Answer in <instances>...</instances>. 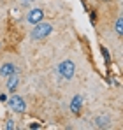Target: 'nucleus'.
<instances>
[{
    "label": "nucleus",
    "instance_id": "obj_5",
    "mask_svg": "<svg viewBox=\"0 0 123 130\" xmlns=\"http://www.w3.org/2000/svg\"><path fill=\"white\" fill-rule=\"evenodd\" d=\"M11 74H16V67L12 63H4L0 67V76H11Z\"/></svg>",
    "mask_w": 123,
    "mask_h": 130
},
{
    "label": "nucleus",
    "instance_id": "obj_6",
    "mask_svg": "<svg viewBox=\"0 0 123 130\" xmlns=\"http://www.w3.org/2000/svg\"><path fill=\"white\" fill-rule=\"evenodd\" d=\"M83 106V97L81 95H76L74 99H72V102H70V109H72V112H79V109H81Z\"/></svg>",
    "mask_w": 123,
    "mask_h": 130
},
{
    "label": "nucleus",
    "instance_id": "obj_8",
    "mask_svg": "<svg viewBox=\"0 0 123 130\" xmlns=\"http://www.w3.org/2000/svg\"><path fill=\"white\" fill-rule=\"evenodd\" d=\"M116 32H118V35H123V21L121 20L116 21Z\"/></svg>",
    "mask_w": 123,
    "mask_h": 130
},
{
    "label": "nucleus",
    "instance_id": "obj_1",
    "mask_svg": "<svg viewBox=\"0 0 123 130\" xmlns=\"http://www.w3.org/2000/svg\"><path fill=\"white\" fill-rule=\"evenodd\" d=\"M51 30H53V26L49 25V23H37L35 25V28H34V32H32V39H35V41H41V39H46L49 34H51Z\"/></svg>",
    "mask_w": 123,
    "mask_h": 130
},
{
    "label": "nucleus",
    "instance_id": "obj_4",
    "mask_svg": "<svg viewBox=\"0 0 123 130\" xmlns=\"http://www.w3.org/2000/svg\"><path fill=\"white\" fill-rule=\"evenodd\" d=\"M42 16H44L42 9H32V11H30V14H28V23L37 25V23L42 20Z\"/></svg>",
    "mask_w": 123,
    "mask_h": 130
},
{
    "label": "nucleus",
    "instance_id": "obj_7",
    "mask_svg": "<svg viewBox=\"0 0 123 130\" xmlns=\"http://www.w3.org/2000/svg\"><path fill=\"white\" fill-rule=\"evenodd\" d=\"M7 77H9V79H7V88H9L11 91H14V90L18 88V81H20L18 76H16V74H11V76H7Z\"/></svg>",
    "mask_w": 123,
    "mask_h": 130
},
{
    "label": "nucleus",
    "instance_id": "obj_9",
    "mask_svg": "<svg viewBox=\"0 0 123 130\" xmlns=\"http://www.w3.org/2000/svg\"><path fill=\"white\" fill-rule=\"evenodd\" d=\"M5 128H14V121H7V125H5Z\"/></svg>",
    "mask_w": 123,
    "mask_h": 130
},
{
    "label": "nucleus",
    "instance_id": "obj_2",
    "mask_svg": "<svg viewBox=\"0 0 123 130\" xmlns=\"http://www.w3.org/2000/svg\"><path fill=\"white\" fill-rule=\"evenodd\" d=\"M74 70H76V65H74V62H70V60H65V62H62L58 65V72H60V76L63 79H70L74 76Z\"/></svg>",
    "mask_w": 123,
    "mask_h": 130
},
{
    "label": "nucleus",
    "instance_id": "obj_10",
    "mask_svg": "<svg viewBox=\"0 0 123 130\" xmlns=\"http://www.w3.org/2000/svg\"><path fill=\"white\" fill-rule=\"evenodd\" d=\"M25 2H32V0H25Z\"/></svg>",
    "mask_w": 123,
    "mask_h": 130
},
{
    "label": "nucleus",
    "instance_id": "obj_3",
    "mask_svg": "<svg viewBox=\"0 0 123 130\" xmlns=\"http://www.w3.org/2000/svg\"><path fill=\"white\" fill-rule=\"evenodd\" d=\"M9 106L12 111H16V112H23V111H26V104H25V100L18 97V95H14L11 100H9Z\"/></svg>",
    "mask_w": 123,
    "mask_h": 130
}]
</instances>
